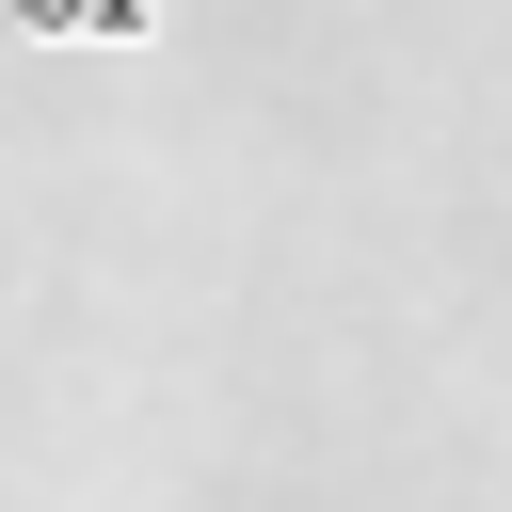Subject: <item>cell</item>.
I'll return each mask as SVG.
<instances>
[{
  "label": "cell",
  "mask_w": 512,
  "mask_h": 512,
  "mask_svg": "<svg viewBox=\"0 0 512 512\" xmlns=\"http://www.w3.org/2000/svg\"><path fill=\"white\" fill-rule=\"evenodd\" d=\"M0 16H16V32H80V48H128L160 0H0Z\"/></svg>",
  "instance_id": "cell-1"
}]
</instances>
